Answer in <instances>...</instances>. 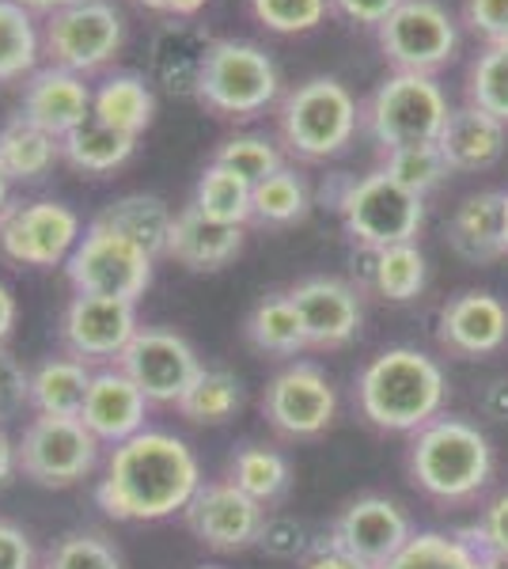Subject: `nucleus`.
<instances>
[{"label":"nucleus","mask_w":508,"mask_h":569,"mask_svg":"<svg viewBox=\"0 0 508 569\" xmlns=\"http://www.w3.org/2000/svg\"><path fill=\"white\" fill-rule=\"evenodd\" d=\"M201 569H217V566H201Z\"/></svg>","instance_id":"58"},{"label":"nucleus","mask_w":508,"mask_h":569,"mask_svg":"<svg viewBox=\"0 0 508 569\" xmlns=\"http://www.w3.org/2000/svg\"><path fill=\"white\" fill-rule=\"evenodd\" d=\"M262 418L285 440H316L335 426L338 391L319 365L292 361L266 383Z\"/></svg>","instance_id":"13"},{"label":"nucleus","mask_w":508,"mask_h":569,"mask_svg":"<svg viewBox=\"0 0 508 569\" xmlns=\"http://www.w3.org/2000/svg\"><path fill=\"white\" fill-rule=\"evenodd\" d=\"M247 8L273 34H308L330 16V0H247Z\"/></svg>","instance_id":"43"},{"label":"nucleus","mask_w":508,"mask_h":569,"mask_svg":"<svg viewBox=\"0 0 508 569\" xmlns=\"http://www.w3.org/2000/svg\"><path fill=\"white\" fill-rule=\"evenodd\" d=\"M64 278L80 297H110L137 305L156 278V259L129 243L126 236H118L114 228L91 220L77 251L64 262Z\"/></svg>","instance_id":"9"},{"label":"nucleus","mask_w":508,"mask_h":569,"mask_svg":"<svg viewBox=\"0 0 508 569\" xmlns=\"http://www.w3.org/2000/svg\"><path fill=\"white\" fill-rule=\"evenodd\" d=\"M149 407L145 391L137 388L129 376L110 365V369L91 372V388L80 407V421L88 426V433L103 448H114L122 440L137 437L141 429H149Z\"/></svg>","instance_id":"20"},{"label":"nucleus","mask_w":508,"mask_h":569,"mask_svg":"<svg viewBox=\"0 0 508 569\" xmlns=\"http://www.w3.org/2000/svg\"><path fill=\"white\" fill-rule=\"evenodd\" d=\"M137 152V137H126L110 126L99 122L96 114L80 122L77 130L61 141V160L80 176H110V171L126 168Z\"/></svg>","instance_id":"32"},{"label":"nucleus","mask_w":508,"mask_h":569,"mask_svg":"<svg viewBox=\"0 0 508 569\" xmlns=\"http://www.w3.org/2000/svg\"><path fill=\"white\" fill-rule=\"evenodd\" d=\"M8 201H12V179H8L4 171H0V213H4Z\"/></svg>","instance_id":"56"},{"label":"nucleus","mask_w":508,"mask_h":569,"mask_svg":"<svg viewBox=\"0 0 508 569\" xmlns=\"http://www.w3.org/2000/svg\"><path fill=\"white\" fill-rule=\"evenodd\" d=\"M61 160V141L27 122L23 114L0 126V171L12 182H39Z\"/></svg>","instance_id":"31"},{"label":"nucleus","mask_w":508,"mask_h":569,"mask_svg":"<svg viewBox=\"0 0 508 569\" xmlns=\"http://www.w3.org/2000/svg\"><path fill=\"white\" fill-rule=\"evenodd\" d=\"M243 380L232 369H201L198 380L190 383V391L175 402V410L190 426H225L243 410Z\"/></svg>","instance_id":"35"},{"label":"nucleus","mask_w":508,"mask_h":569,"mask_svg":"<svg viewBox=\"0 0 508 569\" xmlns=\"http://www.w3.org/2000/svg\"><path fill=\"white\" fill-rule=\"evenodd\" d=\"M243 243H247V228L220 224V220H209L206 213L187 206L171 220L163 259L179 262L190 273H217L243 254Z\"/></svg>","instance_id":"22"},{"label":"nucleus","mask_w":508,"mask_h":569,"mask_svg":"<svg viewBox=\"0 0 508 569\" xmlns=\"http://www.w3.org/2000/svg\"><path fill=\"white\" fill-rule=\"evenodd\" d=\"M319 539H311V531L303 520L289 517V512H266V525L258 531L255 550H262L266 558H277V562H300Z\"/></svg>","instance_id":"44"},{"label":"nucleus","mask_w":508,"mask_h":569,"mask_svg":"<svg viewBox=\"0 0 508 569\" xmlns=\"http://www.w3.org/2000/svg\"><path fill=\"white\" fill-rule=\"evenodd\" d=\"M365 289L387 305H410L429 284V262L418 243H395L384 251H365Z\"/></svg>","instance_id":"28"},{"label":"nucleus","mask_w":508,"mask_h":569,"mask_svg":"<svg viewBox=\"0 0 508 569\" xmlns=\"http://www.w3.org/2000/svg\"><path fill=\"white\" fill-rule=\"evenodd\" d=\"M467 103L508 126V42H489L467 69Z\"/></svg>","instance_id":"40"},{"label":"nucleus","mask_w":508,"mask_h":569,"mask_svg":"<svg viewBox=\"0 0 508 569\" xmlns=\"http://www.w3.org/2000/svg\"><path fill=\"white\" fill-rule=\"evenodd\" d=\"M505 144H508V126L470 103L451 107L445 130L437 137L440 156H445V163L451 171H459V176L494 168L505 156Z\"/></svg>","instance_id":"24"},{"label":"nucleus","mask_w":508,"mask_h":569,"mask_svg":"<svg viewBox=\"0 0 508 569\" xmlns=\"http://www.w3.org/2000/svg\"><path fill=\"white\" fill-rule=\"evenodd\" d=\"M494 445L475 421L440 415L418 433H410L406 445V471L429 501L470 505L486 493L494 482Z\"/></svg>","instance_id":"3"},{"label":"nucleus","mask_w":508,"mask_h":569,"mask_svg":"<svg viewBox=\"0 0 508 569\" xmlns=\"http://www.w3.org/2000/svg\"><path fill=\"white\" fill-rule=\"evenodd\" d=\"M193 99L209 114L243 122V118H258L281 99V72L258 42L212 39Z\"/></svg>","instance_id":"5"},{"label":"nucleus","mask_w":508,"mask_h":569,"mask_svg":"<svg viewBox=\"0 0 508 569\" xmlns=\"http://www.w3.org/2000/svg\"><path fill=\"white\" fill-rule=\"evenodd\" d=\"M118 369L145 391L152 407H175L206 365L182 335L163 327H141L126 346Z\"/></svg>","instance_id":"14"},{"label":"nucleus","mask_w":508,"mask_h":569,"mask_svg":"<svg viewBox=\"0 0 508 569\" xmlns=\"http://www.w3.org/2000/svg\"><path fill=\"white\" fill-rule=\"evenodd\" d=\"M212 34L193 20H168L152 34V80L175 99L198 96Z\"/></svg>","instance_id":"23"},{"label":"nucleus","mask_w":508,"mask_h":569,"mask_svg":"<svg viewBox=\"0 0 508 569\" xmlns=\"http://www.w3.org/2000/svg\"><path fill=\"white\" fill-rule=\"evenodd\" d=\"M133 4L145 8V12L163 16V20H198L209 0H133Z\"/></svg>","instance_id":"51"},{"label":"nucleus","mask_w":508,"mask_h":569,"mask_svg":"<svg viewBox=\"0 0 508 569\" xmlns=\"http://www.w3.org/2000/svg\"><path fill=\"white\" fill-rule=\"evenodd\" d=\"M464 23L489 42H508V0H467Z\"/></svg>","instance_id":"46"},{"label":"nucleus","mask_w":508,"mask_h":569,"mask_svg":"<svg viewBox=\"0 0 508 569\" xmlns=\"http://www.w3.org/2000/svg\"><path fill=\"white\" fill-rule=\"evenodd\" d=\"M501 240H505V254H508V190H501Z\"/></svg>","instance_id":"57"},{"label":"nucleus","mask_w":508,"mask_h":569,"mask_svg":"<svg viewBox=\"0 0 508 569\" xmlns=\"http://www.w3.org/2000/svg\"><path fill=\"white\" fill-rule=\"evenodd\" d=\"M380 569H497V562L489 558L475 525L451 531V536L448 531H414L410 543Z\"/></svg>","instance_id":"26"},{"label":"nucleus","mask_w":508,"mask_h":569,"mask_svg":"<svg viewBox=\"0 0 508 569\" xmlns=\"http://www.w3.org/2000/svg\"><path fill=\"white\" fill-rule=\"evenodd\" d=\"M84 224L77 209L53 198L8 201L0 213V259L27 270H53L77 251Z\"/></svg>","instance_id":"11"},{"label":"nucleus","mask_w":508,"mask_h":569,"mask_svg":"<svg viewBox=\"0 0 508 569\" xmlns=\"http://www.w3.org/2000/svg\"><path fill=\"white\" fill-rule=\"evenodd\" d=\"M201 482V463L187 440L168 429H141L107 452L96 505L118 525H160L182 517Z\"/></svg>","instance_id":"1"},{"label":"nucleus","mask_w":508,"mask_h":569,"mask_svg":"<svg viewBox=\"0 0 508 569\" xmlns=\"http://www.w3.org/2000/svg\"><path fill=\"white\" fill-rule=\"evenodd\" d=\"M335 213L360 251H384L395 243H418L425 224V198H414L384 168L349 182Z\"/></svg>","instance_id":"8"},{"label":"nucleus","mask_w":508,"mask_h":569,"mask_svg":"<svg viewBox=\"0 0 508 569\" xmlns=\"http://www.w3.org/2000/svg\"><path fill=\"white\" fill-rule=\"evenodd\" d=\"M360 130V103L341 80L308 77L277 99V133L289 156L322 163L346 152Z\"/></svg>","instance_id":"4"},{"label":"nucleus","mask_w":508,"mask_h":569,"mask_svg":"<svg viewBox=\"0 0 508 569\" xmlns=\"http://www.w3.org/2000/svg\"><path fill=\"white\" fill-rule=\"evenodd\" d=\"M478 536H482L489 558L497 566H508V493L486 505L482 520H478Z\"/></svg>","instance_id":"48"},{"label":"nucleus","mask_w":508,"mask_h":569,"mask_svg":"<svg viewBox=\"0 0 508 569\" xmlns=\"http://www.w3.org/2000/svg\"><path fill=\"white\" fill-rule=\"evenodd\" d=\"M482 415L494 418V421H508V376H505V380L486 383V391H482Z\"/></svg>","instance_id":"52"},{"label":"nucleus","mask_w":508,"mask_h":569,"mask_svg":"<svg viewBox=\"0 0 508 569\" xmlns=\"http://www.w3.org/2000/svg\"><path fill=\"white\" fill-rule=\"evenodd\" d=\"M243 335H247V342H251V350L277 357V361H289V357L308 350L303 323H300L297 308H292L289 292H270V297L258 300L243 323Z\"/></svg>","instance_id":"33"},{"label":"nucleus","mask_w":508,"mask_h":569,"mask_svg":"<svg viewBox=\"0 0 508 569\" xmlns=\"http://www.w3.org/2000/svg\"><path fill=\"white\" fill-rule=\"evenodd\" d=\"M497 569H508V566H497Z\"/></svg>","instance_id":"59"},{"label":"nucleus","mask_w":508,"mask_h":569,"mask_svg":"<svg viewBox=\"0 0 508 569\" xmlns=\"http://www.w3.org/2000/svg\"><path fill=\"white\" fill-rule=\"evenodd\" d=\"M31 410V372L8 346H0V426Z\"/></svg>","instance_id":"45"},{"label":"nucleus","mask_w":508,"mask_h":569,"mask_svg":"<svg viewBox=\"0 0 508 569\" xmlns=\"http://www.w3.org/2000/svg\"><path fill=\"white\" fill-rule=\"evenodd\" d=\"M126 46V20L110 0H80L42 23V58L77 77H96Z\"/></svg>","instance_id":"10"},{"label":"nucleus","mask_w":508,"mask_h":569,"mask_svg":"<svg viewBox=\"0 0 508 569\" xmlns=\"http://www.w3.org/2000/svg\"><path fill=\"white\" fill-rule=\"evenodd\" d=\"M39 569H126L118 547L99 531H69L42 555Z\"/></svg>","instance_id":"42"},{"label":"nucleus","mask_w":508,"mask_h":569,"mask_svg":"<svg viewBox=\"0 0 508 569\" xmlns=\"http://www.w3.org/2000/svg\"><path fill=\"white\" fill-rule=\"evenodd\" d=\"M448 247L470 266L501 259V190H478L459 201V209L448 220Z\"/></svg>","instance_id":"25"},{"label":"nucleus","mask_w":508,"mask_h":569,"mask_svg":"<svg viewBox=\"0 0 508 569\" xmlns=\"http://www.w3.org/2000/svg\"><path fill=\"white\" fill-rule=\"evenodd\" d=\"M437 342L448 357L478 361L508 342V308L501 297L482 289H464L445 300L437 316Z\"/></svg>","instance_id":"19"},{"label":"nucleus","mask_w":508,"mask_h":569,"mask_svg":"<svg viewBox=\"0 0 508 569\" xmlns=\"http://www.w3.org/2000/svg\"><path fill=\"white\" fill-rule=\"evenodd\" d=\"M448 376L418 346L380 350L357 372V410L380 433L410 437L445 415Z\"/></svg>","instance_id":"2"},{"label":"nucleus","mask_w":508,"mask_h":569,"mask_svg":"<svg viewBox=\"0 0 508 569\" xmlns=\"http://www.w3.org/2000/svg\"><path fill=\"white\" fill-rule=\"evenodd\" d=\"M20 114L34 122L39 130L64 141L80 122L91 118V88L84 77L58 66H39L23 84V107Z\"/></svg>","instance_id":"21"},{"label":"nucleus","mask_w":508,"mask_h":569,"mask_svg":"<svg viewBox=\"0 0 508 569\" xmlns=\"http://www.w3.org/2000/svg\"><path fill=\"white\" fill-rule=\"evenodd\" d=\"M251 194H255L251 182L209 160V168L201 171L198 187H193L190 206L198 209V213H206L209 220H220V224L247 228L251 224Z\"/></svg>","instance_id":"38"},{"label":"nucleus","mask_w":508,"mask_h":569,"mask_svg":"<svg viewBox=\"0 0 508 569\" xmlns=\"http://www.w3.org/2000/svg\"><path fill=\"white\" fill-rule=\"evenodd\" d=\"M42 31L34 16L16 0H0V84L27 80L39 69Z\"/></svg>","instance_id":"37"},{"label":"nucleus","mask_w":508,"mask_h":569,"mask_svg":"<svg viewBox=\"0 0 508 569\" xmlns=\"http://www.w3.org/2000/svg\"><path fill=\"white\" fill-rule=\"evenodd\" d=\"M402 0H330V12L346 16L357 27H380Z\"/></svg>","instance_id":"49"},{"label":"nucleus","mask_w":508,"mask_h":569,"mask_svg":"<svg viewBox=\"0 0 508 569\" xmlns=\"http://www.w3.org/2000/svg\"><path fill=\"white\" fill-rule=\"evenodd\" d=\"M16 463L27 482L42 490H69L99 471L103 445L88 433L80 418L34 415L16 437Z\"/></svg>","instance_id":"7"},{"label":"nucleus","mask_w":508,"mask_h":569,"mask_svg":"<svg viewBox=\"0 0 508 569\" xmlns=\"http://www.w3.org/2000/svg\"><path fill=\"white\" fill-rule=\"evenodd\" d=\"M384 58L395 72H418L437 77L440 69L456 61L459 23L440 0H402L387 20L376 27Z\"/></svg>","instance_id":"12"},{"label":"nucleus","mask_w":508,"mask_h":569,"mask_svg":"<svg viewBox=\"0 0 508 569\" xmlns=\"http://www.w3.org/2000/svg\"><path fill=\"white\" fill-rule=\"evenodd\" d=\"M451 107L437 77L418 72H391L360 103V130L376 141V149H402V144H429L445 130Z\"/></svg>","instance_id":"6"},{"label":"nucleus","mask_w":508,"mask_h":569,"mask_svg":"<svg viewBox=\"0 0 508 569\" xmlns=\"http://www.w3.org/2000/svg\"><path fill=\"white\" fill-rule=\"evenodd\" d=\"M39 547L16 520L0 517V569H39Z\"/></svg>","instance_id":"47"},{"label":"nucleus","mask_w":508,"mask_h":569,"mask_svg":"<svg viewBox=\"0 0 508 569\" xmlns=\"http://www.w3.org/2000/svg\"><path fill=\"white\" fill-rule=\"evenodd\" d=\"M285 292H289L292 308H297V316L303 323L308 350H319V353L346 350V346L360 335L365 305H360V289L353 281L311 273V278H300Z\"/></svg>","instance_id":"18"},{"label":"nucleus","mask_w":508,"mask_h":569,"mask_svg":"<svg viewBox=\"0 0 508 569\" xmlns=\"http://www.w3.org/2000/svg\"><path fill=\"white\" fill-rule=\"evenodd\" d=\"M91 372L77 357H46L31 372V410L50 418H80L84 395L91 388Z\"/></svg>","instance_id":"30"},{"label":"nucleus","mask_w":508,"mask_h":569,"mask_svg":"<svg viewBox=\"0 0 508 569\" xmlns=\"http://www.w3.org/2000/svg\"><path fill=\"white\" fill-rule=\"evenodd\" d=\"M96 220L114 228L118 236H126V240L137 243L141 251H149L152 259H163L175 213L160 194H122L110 201Z\"/></svg>","instance_id":"29"},{"label":"nucleus","mask_w":508,"mask_h":569,"mask_svg":"<svg viewBox=\"0 0 508 569\" xmlns=\"http://www.w3.org/2000/svg\"><path fill=\"white\" fill-rule=\"evenodd\" d=\"M91 114L110 130L141 141V133L156 118L152 84L141 72H110V77H103V84L91 91Z\"/></svg>","instance_id":"27"},{"label":"nucleus","mask_w":508,"mask_h":569,"mask_svg":"<svg viewBox=\"0 0 508 569\" xmlns=\"http://www.w3.org/2000/svg\"><path fill=\"white\" fill-rule=\"evenodd\" d=\"M20 475V463H16V437L8 433V426H0V490Z\"/></svg>","instance_id":"54"},{"label":"nucleus","mask_w":508,"mask_h":569,"mask_svg":"<svg viewBox=\"0 0 508 569\" xmlns=\"http://www.w3.org/2000/svg\"><path fill=\"white\" fill-rule=\"evenodd\" d=\"M225 479L236 486V490H243L247 498H255L258 505H277L285 501V493H289L292 486V463L285 452H277V448H266V445H239L232 452V460H228V471Z\"/></svg>","instance_id":"34"},{"label":"nucleus","mask_w":508,"mask_h":569,"mask_svg":"<svg viewBox=\"0 0 508 569\" xmlns=\"http://www.w3.org/2000/svg\"><path fill=\"white\" fill-rule=\"evenodd\" d=\"M16 319H20V305H16V292L0 281V346H8L16 330Z\"/></svg>","instance_id":"53"},{"label":"nucleus","mask_w":508,"mask_h":569,"mask_svg":"<svg viewBox=\"0 0 508 569\" xmlns=\"http://www.w3.org/2000/svg\"><path fill=\"white\" fill-rule=\"evenodd\" d=\"M410 512L399 501L384 498V493H360L349 505H341V512L330 520L327 543L353 555L357 562L380 569L410 543Z\"/></svg>","instance_id":"17"},{"label":"nucleus","mask_w":508,"mask_h":569,"mask_svg":"<svg viewBox=\"0 0 508 569\" xmlns=\"http://www.w3.org/2000/svg\"><path fill=\"white\" fill-rule=\"evenodd\" d=\"M311 213V187L297 168H277L270 179L255 182L251 220L262 228H292Z\"/></svg>","instance_id":"36"},{"label":"nucleus","mask_w":508,"mask_h":569,"mask_svg":"<svg viewBox=\"0 0 508 569\" xmlns=\"http://www.w3.org/2000/svg\"><path fill=\"white\" fill-rule=\"evenodd\" d=\"M20 8H27L31 16H53V12H61V8H69V4H80V0H16Z\"/></svg>","instance_id":"55"},{"label":"nucleus","mask_w":508,"mask_h":569,"mask_svg":"<svg viewBox=\"0 0 508 569\" xmlns=\"http://www.w3.org/2000/svg\"><path fill=\"white\" fill-rule=\"evenodd\" d=\"M266 505L247 498L228 479L201 482L190 505L182 509V525L201 547L217 555H243L258 543V531L266 525Z\"/></svg>","instance_id":"16"},{"label":"nucleus","mask_w":508,"mask_h":569,"mask_svg":"<svg viewBox=\"0 0 508 569\" xmlns=\"http://www.w3.org/2000/svg\"><path fill=\"white\" fill-rule=\"evenodd\" d=\"M297 569H372V566L357 562L353 555H346V550L330 547L327 539H319V543L297 562Z\"/></svg>","instance_id":"50"},{"label":"nucleus","mask_w":508,"mask_h":569,"mask_svg":"<svg viewBox=\"0 0 508 569\" xmlns=\"http://www.w3.org/2000/svg\"><path fill=\"white\" fill-rule=\"evenodd\" d=\"M141 330L137 323V305L129 300H110V297H80L72 292V300L61 311V350L77 361H84L88 369H110L122 361L126 346L133 342V335Z\"/></svg>","instance_id":"15"},{"label":"nucleus","mask_w":508,"mask_h":569,"mask_svg":"<svg viewBox=\"0 0 508 569\" xmlns=\"http://www.w3.org/2000/svg\"><path fill=\"white\" fill-rule=\"evenodd\" d=\"M380 168L399 182L402 190H410L414 198H429L432 190L445 187V179L451 176V168L445 163V156H440L437 141L387 149V152H380Z\"/></svg>","instance_id":"39"},{"label":"nucleus","mask_w":508,"mask_h":569,"mask_svg":"<svg viewBox=\"0 0 508 569\" xmlns=\"http://www.w3.org/2000/svg\"><path fill=\"white\" fill-rule=\"evenodd\" d=\"M212 163L236 171L239 179H247L255 187V182L270 179L277 168H285V156L270 141V137H262V133H236V137H228V141H220V149L212 152Z\"/></svg>","instance_id":"41"}]
</instances>
